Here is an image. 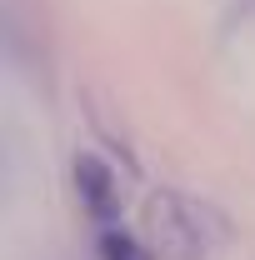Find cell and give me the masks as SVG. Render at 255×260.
I'll use <instances>...</instances> for the list:
<instances>
[{
    "mask_svg": "<svg viewBox=\"0 0 255 260\" xmlns=\"http://www.w3.org/2000/svg\"><path fill=\"white\" fill-rule=\"evenodd\" d=\"M155 245L165 260H210L215 250V230H205V215L185 200H165L155 205Z\"/></svg>",
    "mask_w": 255,
    "mask_h": 260,
    "instance_id": "6da1fadb",
    "label": "cell"
}]
</instances>
